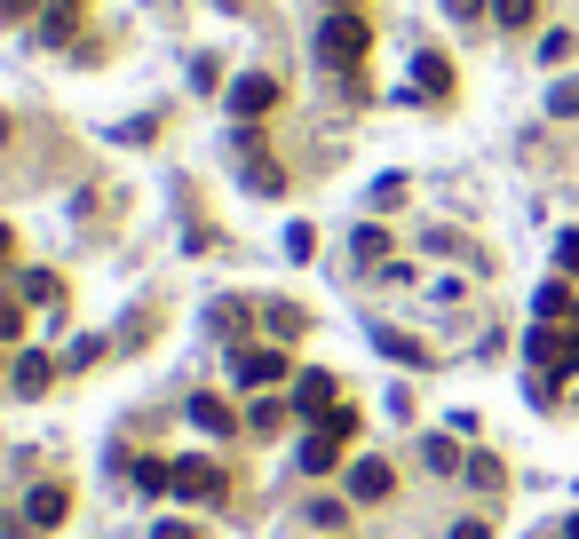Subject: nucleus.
<instances>
[{
    "instance_id": "9",
    "label": "nucleus",
    "mask_w": 579,
    "mask_h": 539,
    "mask_svg": "<svg viewBox=\"0 0 579 539\" xmlns=\"http://www.w3.org/2000/svg\"><path fill=\"white\" fill-rule=\"evenodd\" d=\"M72 32H80V0H48V9H41V41H48V48H64Z\"/></svg>"
},
{
    "instance_id": "25",
    "label": "nucleus",
    "mask_w": 579,
    "mask_h": 539,
    "mask_svg": "<svg viewBox=\"0 0 579 539\" xmlns=\"http://www.w3.org/2000/svg\"><path fill=\"white\" fill-rule=\"evenodd\" d=\"M556 262L571 270V278H579V230H564V239H556Z\"/></svg>"
},
{
    "instance_id": "14",
    "label": "nucleus",
    "mask_w": 579,
    "mask_h": 539,
    "mask_svg": "<svg viewBox=\"0 0 579 539\" xmlns=\"http://www.w3.org/2000/svg\"><path fill=\"white\" fill-rule=\"evenodd\" d=\"M191 421L207 428V436H230V404L223 397H191Z\"/></svg>"
},
{
    "instance_id": "11",
    "label": "nucleus",
    "mask_w": 579,
    "mask_h": 539,
    "mask_svg": "<svg viewBox=\"0 0 579 539\" xmlns=\"http://www.w3.org/2000/svg\"><path fill=\"white\" fill-rule=\"evenodd\" d=\"M294 413H333V374H302L294 381Z\"/></svg>"
},
{
    "instance_id": "3",
    "label": "nucleus",
    "mask_w": 579,
    "mask_h": 539,
    "mask_svg": "<svg viewBox=\"0 0 579 539\" xmlns=\"http://www.w3.org/2000/svg\"><path fill=\"white\" fill-rule=\"evenodd\" d=\"M270 104H279V80L270 72H238L230 80V119H262Z\"/></svg>"
},
{
    "instance_id": "6",
    "label": "nucleus",
    "mask_w": 579,
    "mask_h": 539,
    "mask_svg": "<svg viewBox=\"0 0 579 539\" xmlns=\"http://www.w3.org/2000/svg\"><path fill=\"white\" fill-rule=\"evenodd\" d=\"M24 516H32V524H41V531H56L64 516H72V492H64V484H41V492H32V500H24Z\"/></svg>"
},
{
    "instance_id": "17",
    "label": "nucleus",
    "mask_w": 579,
    "mask_h": 539,
    "mask_svg": "<svg viewBox=\"0 0 579 539\" xmlns=\"http://www.w3.org/2000/svg\"><path fill=\"white\" fill-rule=\"evenodd\" d=\"M492 16H500L508 32H524V24L540 16V0H492Z\"/></svg>"
},
{
    "instance_id": "4",
    "label": "nucleus",
    "mask_w": 579,
    "mask_h": 539,
    "mask_svg": "<svg viewBox=\"0 0 579 539\" xmlns=\"http://www.w3.org/2000/svg\"><path fill=\"white\" fill-rule=\"evenodd\" d=\"M230 381L270 389V381H286V357H279V349H238V357H230Z\"/></svg>"
},
{
    "instance_id": "19",
    "label": "nucleus",
    "mask_w": 579,
    "mask_h": 539,
    "mask_svg": "<svg viewBox=\"0 0 579 539\" xmlns=\"http://www.w3.org/2000/svg\"><path fill=\"white\" fill-rule=\"evenodd\" d=\"M24 301H48V310H56V301H64V286L48 278V270H24Z\"/></svg>"
},
{
    "instance_id": "32",
    "label": "nucleus",
    "mask_w": 579,
    "mask_h": 539,
    "mask_svg": "<svg viewBox=\"0 0 579 539\" xmlns=\"http://www.w3.org/2000/svg\"><path fill=\"white\" fill-rule=\"evenodd\" d=\"M326 9H365V0H326Z\"/></svg>"
},
{
    "instance_id": "5",
    "label": "nucleus",
    "mask_w": 579,
    "mask_h": 539,
    "mask_svg": "<svg viewBox=\"0 0 579 539\" xmlns=\"http://www.w3.org/2000/svg\"><path fill=\"white\" fill-rule=\"evenodd\" d=\"M175 492L183 500H223V468L215 460H175Z\"/></svg>"
},
{
    "instance_id": "20",
    "label": "nucleus",
    "mask_w": 579,
    "mask_h": 539,
    "mask_svg": "<svg viewBox=\"0 0 579 539\" xmlns=\"http://www.w3.org/2000/svg\"><path fill=\"white\" fill-rule=\"evenodd\" d=\"M548 112H556V119H579V80H556V88H548Z\"/></svg>"
},
{
    "instance_id": "28",
    "label": "nucleus",
    "mask_w": 579,
    "mask_h": 539,
    "mask_svg": "<svg viewBox=\"0 0 579 539\" xmlns=\"http://www.w3.org/2000/svg\"><path fill=\"white\" fill-rule=\"evenodd\" d=\"M485 9H492V0H445V16H461V24H468V16H485Z\"/></svg>"
},
{
    "instance_id": "31",
    "label": "nucleus",
    "mask_w": 579,
    "mask_h": 539,
    "mask_svg": "<svg viewBox=\"0 0 579 539\" xmlns=\"http://www.w3.org/2000/svg\"><path fill=\"white\" fill-rule=\"evenodd\" d=\"M9 254H16V230H9V222H0V270H9Z\"/></svg>"
},
{
    "instance_id": "7",
    "label": "nucleus",
    "mask_w": 579,
    "mask_h": 539,
    "mask_svg": "<svg viewBox=\"0 0 579 539\" xmlns=\"http://www.w3.org/2000/svg\"><path fill=\"white\" fill-rule=\"evenodd\" d=\"M413 95H453V64L436 56V48L413 56Z\"/></svg>"
},
{
    "instance_id": "26",
    "label": "nucleus",
    "mask_w": 579,
    "mask_h": 539,
    "mask_svg": "<svg viewBox=\"0 0 579 539\" xmlns=\"http://www.w3.org/2000/svg\"><path fill=\"white\" fill-rule=\"evenodd\" d=\"M16 333H24V310H16V301H0V342H16Z\"/></svg>"
},
{
    "instance_id": "29",
    "label": "nucleus",
    "mask_w": 579,
    "mask_h": 539,
    "mask_svg": "<svg viewBox=\"0 0 579 539\" xmlns=\"http://www.w3.org/2000/svg\"><path fill=\"white\" fill-rule=\"evenodd\" d=\"M453 539H492V524H485V516H468V524H453Z\"/></svg>"
},
{
    "instance_id": "1",
    "label": "nucleus",
    "mask_w": 579,
    "mask_h": 539,
    "mask_svg": "<svg viewBox=\"0 0 579 539\" xmlns=\"http://www.w3.org/2000/svg\"><path fill=\"white\" fill-rule=\"evenodd\" d=\"M365 48H373L365 9H333V16L318 24V64H326V72H350V64H365Z\"/></svg>"
},
{
    "instance_id": "23",
    "label": "nucleus",
    "mask_w": 579,
    "mask_h": 539,
    "mask_svg": "<svg viewBox=\"0 0 579 539\" xmlns=\"http://www.w3.org/2000/svg\"><path fill=\"white\" fill-rule=\"evenodd\" d=\"M373 207H382V215L405 207V175H382V183H373Z\"/></svg>"
},
{
    "instance_id": "24",
    "label": "nucleus",
    "mask_w": 579,
    "mask_h": 539,
    "mask_svg": "<svg viewBox=\"0 0 579 539\" xmlns=\"http://www.w3.org/2000/svg\"><path fill=\"white\" fill-rule=\"evenodd\" d=\"M382 254H389V239H382V230H365V222H357V262H382Z\"/></svg>"
},
{
    "instance_id": "30",
    "label": "nucleus",
    "mask_w": 579,
    "mask_h": 539,
    "mask_svg": "<svg viewBox=\"0 0 579 539\" xmlns=\"http://www.w3.org/2000/svg\"><path fill=\"white\" fill-rule=\"evenodd\" d=\"M151 539H198V531H191V524H159Z\"/></svg>"
},
{
    "instance_id": "21",
    "label": "nucleus",
    "mask_w": 579,
    "mask_h": 539,
    "mask_svg": "<svg viewBox=\"0 0 579 539\" xmlns=\"http://www.w3.org/2000/svg\"><path fill=\"white\" fill-rule=\"evenodd\" d=\"M207 318H215V333H247V301H215Z\"/></svg>"
},
{
    "instance_id": "2",
    "label": "nucleus",
    "mask_w": 579,
    "mask_h": 539,
    "mask_svg": "<svg viewBox=\"0 0 579 539\" xmlns=\"http://www.w3.org/2000/svg\"><path fill=\"white\" fill-rule=\"evenodd\" d=\"M532 365H540V374H556V381L579 374V325H571V333H548V325H540V333H532Z\"/></svg>"
},
{
    "instance_id": "16",
    "label": "nucleus",
    "mask_w": 579,
    "mask_h": 539,
    "mask_svg": "<svg viewBox=\"0 0 579 539\" xmlns=\"http://www.w3.org/2000/svg\"><path fill=\"white\" fill-rule=\"evenodd\" d=\"M262 318H270V333H279V342H294V333H302V325H310V318H302V310H294V301H270V310H262Z\"/></svg>"
},
{
    "instance_id": "10",
    "label": "nucleus",
    "mask_w": 579,
    "mask_h": 539,
    "mask_svg": "<svg viewBox=\"0 0 579 539\" xmlns=\"http://www.w3.org/2000/svg\"><path fill=\"white\" fill-rule=\"evenodd\" d=\"M48 381H56V365H48L41 349L16 357V374H9V389H16V397H48Z\"/></svg>"
},
{
    "instance_id": "15",
    "label": "nucleus",
    "mask_w": 579,
    "mask_h": 539,
    "mask_svg": "<svg viewBox=\"0 0 579 539\" xmlns=\"http://www.w3.org/2000/svg\"><path fill=\"white\" fill-rule=\"evenodd\" d=\"M373 349L397 357V365H421V342H405V333H389V325H373Z\"/></svg>"
},
{
    "instance_id": "27",
    "label": "nucleus",
    "mask_w": 579,
    "mask_h": 539,
    "mask_svg": "<svg viewBox=\"0 0 579 539\" xmlns=\"http://www.w3.org/2000/svg\"><path fill=\"white\" fill-rule=\"evenodd\" d=\"M32 9H41V0H0V24H24Z\"/></svg>"
},
{
    "instance_id": "12",
    "label": "nucleus",
    "mask_w": 579,
    "mask_h": 539,
    "mask_svg": "<svg viewBox=\"0 0 579 539\" xmlns=\"http://www.w3.org/2000/svg\"><path fill=\"white\" fill-rule=\"evenodd\" d=\"M389 484H397L389 460H357V468H350V492H357V500H389Z\"/></svg>"
},
{
    "instance_id": "22",
    "label": "nucleus",
    "mask_w": 579,
    "mask_h": 539,
    "mask_svg": "<svg viewBox=\"0 0 579 539\" xmlns=\"http://www.w3.org/2000/svg\"><path fill=\"white\" fill-rule=\"evenodd\" d=\"M286 254H294V262H310V254H318V230H310V222H294V230H286Z\"/></svg>"
},
{
    "instance_id": "8",
    "label": "nucleus",
    "mask_w": 579,
    "mask_h": 539,
    "mask_svg": "<svg viewBox=\"0 0 579 539\" xmlns=\"http://www.w3.org/2000/svg\"><path fill=\"white\" fill-rule=\"evenodd\" d=\"M342 445H350V436H333V428L318 421V436H302V468H310V477H326V468L342 460Z\"/></svg>"
},
{
    "instance_id": "13",
    "label": "nucleus",
    "mask_w": 579,
    "mask_h": 539,
    "mask_svg": "<svg viewBox=\"0 0 579 539\" xmlns=\"http://www.w3.org/2000/svg\"><path fill=\"white\" fill-rule=\"evenodd\" d=\"M238 175H247V191H262V198H279V191H286L279 159H238Z\"/></svg>"
},
{
    "instance_id": "18",
    "label": "nucleus",
    "mask_w": 579,
    "mask_h": 539,
    "mask_svg": "<svg viewBox=\"0 0 579 539\" xmlns=\"http://www.w3.org/2000/svg\"><path fill=\"white\" fill-rule=\"evenodd\" d=\"M540 318H579V301H571V286H540Z\"/></svg>"
}]
</instances>
